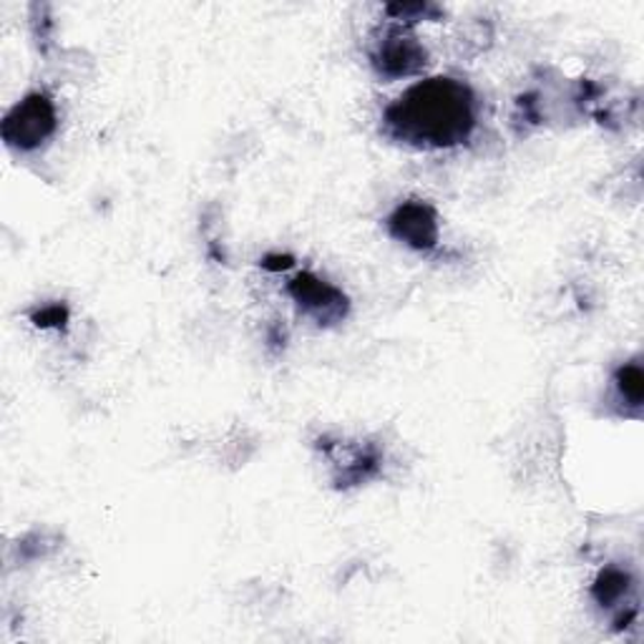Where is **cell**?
Wrapping results in <instances>:
<instances>
[{
    "instance_id": "obj_2",
    "label": "cell",
    "mask_w": 644,
    "mask_h": 644,
    "mask_svg": "<svg viewBox=\"0 0 644 644\" xmlns=\"http://www.w3.org/2000/svg\"><path fill=\"white\" fill-rule=\"evenodd\" d=\"M56 106L46 94L26 96L16 104L0 126V134L8 146L21 152H33L48 142L56 131Z\"/></svg>"
},
{
    "instance_id": "obj_6",
    "label": "cell",
    "mask_w": 644,
    "mask_h": 644,
    "mask_svg": "<svg viewBox=\"0 0 644 644\" xmlns=\"http://www.w3.org/2000/svg\"><path fill=\"white\" fill-rule=\"evenodd\" d=\"M632 584L634 582H632L630 572L617 569V567H607L597 577V584H594L592 594H594V599L602 604V607H614V604H619L632 592Z\"/></svg>"
},
{
    "instance_id": "obj_4",
    "label": "cell",
    "mask_w": 644,
    "mask_h": 644,
    "mask_svg": "<svg viewBox=\"0 0 644 644\" xmlns=\"http://www.w3.org/2000/svg\"><path fill=\"white\" fill-rule=\"evenodd\" d=\"M290 295L302 312L315 318L320 325H333L348 315V297L330 282L320 280L312 272H302L290 282Z\"/></svg>"
},
{
    "instance_id": "obj_8",
    "label": "cell",
    "mask_w": 644,
    "mask_h": 644,
    "mask_svg": "<svg viewBox=\"0 0 644 644\" xmlns=\"http://www.w3.org/2000/svg\"><path fill=\"white\" fill-rule=\"evenodd\" d=\"M388 16H393L396 21L416 23V21H436L441 11L428 3H413V6H388Z\"/></svg>"
},
{
    "instance_id": "obj_9",
    "label": "cell",
    "mask_w": 644,
    "mask_h": 644,
    "mask_svg": "<svg viewBox=\"0 0 644 644\" xmlns=\"http://www.w3.org/2000/svg\"><path fill=\"white\" fill-rule=\"evenodd\" d=\"M68 320V310L64 305H48L33 312V322L38 328H64Z\"/></svg>"
},
{
    "instance_id": "obj_3",
    "label": "cell",
    "mask_w": 644,
    "mask_h": 644,
    "mask_svg": "<svg viewBox=\"0 0 644 644\" xmlns=\"http://www.w3.org/2000/svg\"><path fill=\"white\" fill-rule=\"evenodd\" d=\"M373 66L380 76L386 78H403L423 71L426 66V48L418 43V38L408 28H390L380 38L373 51Z\"/></svg>"
},
{
    "instance_id": "obj_10",
    "label": "cell",
    "mask_w": 644,
    "mask_h": 644,
    "mask_svg": "<svg viewBox=\"0 0 644 644\" xmlns=\"http://www.w3.org/2000/svg\"><path fill=\"white\" fill-rule=\"evenodd\" d=\"M292 265H295V260H292L290 255H267L265 260H262V267L270 270V272L290 270Z\"/></svg>"
},
{
    "instance_id": "obj_5",
    "label": "cell",
    "mask_w": 644,
    "mask_h": 644,
    "mask_svg": "<svg viewBox=\"0 0 644 644\" xmlns=\"http://www.w3.org/2000/svg\"><path fill=\"white\" fill-rule=\"evenodd\" d=\"M388 230L411 250L428 252L438 245V214L426 202H406L390 214Z\"/></svg>"
},
{
    "instance_id": "obj_7",
    "label": "cell",
    "mask_w": 644,
    "mask_h": 644,
    "mask_svg": "<svg viewBox=\"0 0 644 644\" xmlns=\"http://www.w3.org/2000/svg\"><path fill=\"white\" fill-rule=\"evenodd\" d=\"M614 383H617L622 400H627L632 408L642 406V400H644V375H642V368L637 363H630V365L619 368L617 378H614Z\"/></svg>"
},
{
    "instance_id": "obj_1",
    "label": "cell",
    "mask_w": 644,
    "mask_h": 644,
    "mask_svg": "<svg viewBox=\"0 0 644 644\" xmlns=\"http://www.w3.org/2000/svg\"><path fill=\"white\" fill-rule=\"evenodd\" d=\"M474 94L456 78L436 76L408 89L383 114L386 134L393 139L446 149L464 144L474 131Z\"/></svg>"
}]
</instances>
